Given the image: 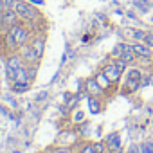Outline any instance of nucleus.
<instances>
[{"label": "nucleus", "instance_id": "obj_22", "mask_svg": "<svg viewBox=\"0 0 153 153\" xmlns=\"http://www.w3.org/2000/svg\"><path fill=\"white\" fill-rule=\"evenodd\" d=\"M36 68H38L36 65H29L27 67V70H29V79L31 81H34V78H36Z\"/></svg>", "mask_w": 153, "mask_h": 153}, {"label": "nucleus", "instance_id": "obj_10", "mask_svg": "<svg viewBox=\"0 0 153 153\" xmlns=\"http://www.w3.org/2000/svg\"><path fill=\"white\" fill-rule=\"evenodd\" d=\"M31 47L38 52V56H42L43 51H45V38H43V36H34V38L31 40Z\"/></svg>", "mask_w": 153, "mask_h": 153}, {"label": "nucleus", "instance_id": "obj_4", "mask_svg": "<svg viewBox=\"0 0 153 153\" xmlns=\"http://www.w3.org/2000/svg\"><path fill=\"white\" fill-rule=\"evenodd\" d=\"M18 51H20V56L24 58V61H25V63H29V65H36V63L40 61V58H42V56H38V52L31 47V43L22 45Z\"/></svg>", "mask_w": 153, "mask_h": 153}, {"label": "nucleus", "instance_id": "obj_12", "mask_svg": "<svg viewBox=\"0 0 153 153\" xmlns=\"http://www.w3.org/2000/svg\"><path fill=\"white\" fill-rule=\"evenodd\" d=\"M119 59H123L124 63H131V61L135 59V52H133V49H131V45H128V43H126V47H124V51H123V54L119 56Z\"/></svg>", "mask_w": 153, "mask_h": 153}, {"label": "nucleus", "instance_id": "obj_11", "mask_svg": "<svg viewBox=\"0 0 153 153\" xmlns=\"http://www.w3.org/2000/svg\"><path fill=\"white\" fill-rule=\"evenodd\" d=\"M87 92H88V96H99V94H103V88L96 79H88L87 81Z\"/></svg>", "mask_w": 153, "mask_h": 153}, {"label": "nucleus", "instance_id": "obj_27", "mask_svg": "<svg viewBox=\"0 0 153 153\" xmlns=\"http://www.w3.org/2000/svg\"><path fill=\"white\" fill-rule=\"evenodd\" d=\"M9 7H7V4H6V0H0V15H2L4 11H7Z\"/></svg>", "mask_w": 153, "mask_h": 153}, {"label": "nucleus", "instance_id": "obj_28", "mask_svg": "<svg viewBox=\"0 0 153 153\" xmlns=\"http://www.w3.org/2000/svg\"><path fill=\"white\" fill-rule=\"evenodd\" d=\"M83 117H85V114L83 112H78V114H76V117H74V121L79 123V121H83Z\"/></svg>", "mask_w": 153, "mask_h": 153}, {"label": "nucleus", "instance_id": "obj_31", "mask_svg": "<svg viewBox=\"0 0 153 153\" xmlns=\"http://www.w3.org/2000/svg\"><path fill=\"white\" fill-rule=\"evenodd\" d=\"M110 153H124V151H123L121 148H117V149H114V151H110Z\"/></svg>", "mask_w": 153, "mask_h": 153}, {"label": "nucleus", "instance_id": "obj_25", "mask_svg": "<svg viewBox=\"0 0 153 153\" xmlns=\"http://www.w3.org/2000/svg\"><path fill=\"white\" fill-rule=\"evenodd\" d=\"M126 153H140V149H139V144H133V142H131Z\"/></svg>", "mask_w": 153, "mask_h": 153}, {"label": "nucleus", "instance_id": "obj_30", "mask_svg": "<svg viewBox=\"0 0 153 153\" xmlns=\"http://www.w3.org/2000/svg\"><path fill=\"white\" fill-rule=\"evenodd\" d=\"M31 4H38V6H43L45 2H43V0H31Z\"/></svg>", "mask_w": 153, "mask_h": 153}, {"label": "nucleus", "instance_id": "obj_6", "mask_svg": "<svg viewBox=\"0 0 153 153\" xmlns=\"http://www.w3.org/2000/svg\"><path fill=\"white\" fill-rule=\"evenodd\" d=\"M103 72L108 76V78L115 83V81H119V78H121V74H123V70H121V67L117 65V61L115 63H108L105 68H103Z\"/></svg>", "mask_w": 153, "mask_h": 153}, {"label": "nucleus", "instance_id": "obj_17", "mask_svg": "<svg viewBox=\"0 0 153 153\" xmlns=\"http://www.w3.org/2000/svg\"><path fill=\"white\" fill-rule=\"evenodd\" d=\"M128 79H131V81H142V74H140V70H139V68L128 70Z\"/></svg>", "mask_w": 153, "mask_h": 153}, {"label": "nucleus", "instance_id": "obj_29", "mask_svg": "<svg viewBox=\"0 0 153 153\" xmlns=\"http://www.w3.org/2000/svg\"><path fill=\"white\" fill-rule=\"evenodd\" d=\"M6 4H7V7H9V9H15V6H16V0H6Z\"/></svg>", "mask_w": 153, "mask_h": 153}, {"label": "nucleus", "instance_id": "obj_33", "mask_svg": "<svg viewBox=\"0 0 153 153\" xmlns=\"http://www.w3.org/2000/svg\"><path fill=\"white\" fill-rule=\"evenodd\" d=\"M140 2H144V4H148V0H140Z\"/></svg>", "mask_w": 153, "mask_h": 153}, {"label": "nucleus", "instance_id": "obj_19", "mask_svg": "<svg viewBox=\"0 0 153 153\" xmlns=\"http://www.w3.org/2000/svg\"><path fill=\"white\" fill-rule=\"evenodd\" d=\"M124 47H126V43H117V45H115V47L112 49V56H114V58H119V56L123 54Z\"/></svg>", "mask_w": 153, "mask_h": 153}, {"label": "nucleus", "instance_id": "obj_21", "mask_svg": "<svg viewBox=\"0 0 153 153\" xmlns=\"http://www.w3.org/2000/svg\"><path fill=\"white\" fill-rule=\"evenodd\" d=\"M79 153H96V149H94V144H90V142H85V144L81 146Z\"/></svg>", "mask_w": 153, "mask_h": 153}, {"label": "nucleus", "instance_id": "obj_5", "mask_svg": "<svg viewBox=\"0 0 153 153\" xmlns=\"http://www.w3.org/2000/svg\"><path fill=\"white\" fill-rule=\"evenodd\" d=\"M18 20H20V16H18V13L15 9H7V11H4L0 15V25H2L6 31H9V27L15 25Z\"/></svg>", "mask_w": 153, "mask_h": 153}, {"label": "nucleus", "instance_id": "obj_18", "mask_svg": "<svg viewBox=\"0 0 153 153\" xmlns=\"http://www.w3.org/2000/svg\"><path fill=\"white\" fill-rule=\"evenodd\" d=\"M139 87H140V81H131V79H128V81H126V88H124V92H135Z\"/></svg>", "mask_w": 153, "mask_h": 153}, {"label": "nucleus", "instance_id": "obj_32", "mask_svg": "<svg viewBox=\"0 0 153 153\" xmlns=\"http://www.w3.org/2000/svg\"><path fill=\"white\" fill-rule=\"evenodd\" d=\"M149 83H151V85H153V74H151V76H149Z\"/></svg>", "mask_w": 153, "mask_h": 153}, {"label": "nucleus", "instance_id": "obj_14", "mask_svg": "<svg viewBox=\"0 0 153 153\" xmlns=\"http://www.w3.org/2000/svg\"><path fill=\"white\" fill-rule=\"evenodd\" d=\"M101 108H103V106H101V101H99L97 97L90 96V97H88V110H90V114H94V115H96V114H99V112H101Z\"/></svg>", "mask_w": 153, "mask_h": 153}, {"label": "nucleus", "instance_id": "obj_26", "mask_svg": "<svg viewBox=\"0 0 153 153\" xmlns=\"http://www.w3.org/2000/svg\"><path fill=\"white\" fill-rule=\"evenodd\" d=\"M52 153H72V149H70V148H67V146H63V148H58V149H54Z\"/></svg>", "mask_w": 153, "mask_h": 153}, {"label": "nucleus", "instance_id": "obj_1", "mask_svg": "<svg viewBox=\"0 0 153 153\" xmlns=\"http://www.w3.org/2000/svg\"><path fill=\"white\" fill-rule=\"evenodd\" d=\"M15 11L18 13L20 20H25V22H27V24H31V25L38 24V20L42 18L40 11H38V9H36L31 2H24V0H16Z\"/></svg>", "mask_w": 153, "mask_h": 153}, {"label": "nucleus", "instance_id": "obj_2", "mask_svg": "<svg viewBox=\"0 0 153 153\" xmlns=\"http://www.w3.org/2000/svg\"><path fill=\"white\" fill-rule=\"evenodd\" d=\"M25 65V61H24V58L20 56V54H13V56H9L7 58V68H6V72H7V78L11 79V81H15V78H16V70L18 68H22Z\"/></svg>", "mask_w": 153, "mask_h": 153}, {"label": "nucleus", "instance_id": "obj_24", "mask_svg": "<svg viewBox=\"0 0 153 153\" xmlns=\"http://www.w3.org/2000/svg\"><path fill=\"white\" fill-rule=\"evenodd\" d=\"M144 42H146V45H148V47H153V33H146Z\"/></svg>", "mask_w": 153, "mask_h": 153}, {"label": "nucleus", "instance_id": "obj_3", "mask_svg": "<svg viewBox=\"0 0 153 153\" xmlns=\"http://www.w3.org/2000/svg\"><path fill=\"white\" fill-rule=\"evenodd\" d=\"M9 31L15 34V38H16V42H18V45H20V47H22V45H25V43H29L31 33H29V29H27L24 24L16 22L15 25H11V27H9Z\"/></svg>", "mask_w": 153, "mask_h": 153}, {"label": "nucleus", "instance_id": "obj_20", "mask_svg": "<svg viewBox=\"0 0 153 153\" xmlns=\"http://www.w3.org/2000/svg\"><path fill=\"white\" fill-rule=\"evenodd\" d=\"M94 149H96V153H106V142H103V140H97V142H94Z\"/></svg>", "mask_w": 153, "mask_h": 153}, {"label": "nucleus", "instance_id": "obj_13", "mask_svg": "<svg viewBox=\"0 0 153 153\" xmlns=\"http://www.w3.org/2000/svg\"><path fill=\"white\" fill-rule=\"evenodd\" d=\"M96 81H97V83L101 85V88H103V90H106V88H110V85L114 83V81H112V79L108 78V76H106L105 72H99V74L96 76Z\"/></svg>", "mask_w": 153, "mask_h": 153}, {"label": "nucleus", "instance_id": "obj_9", "mask_svg": "<svg viewBox=\"0 0 153 153\" xmlns=\"http://www.w3.org/2000/svg\"><path fill=\"white\" fill-rule=\"evenodd\" d=\"M4 43H6V47H7L9 51H18V49H20V45H18V42H16V38H15V34H13L11 31H6V34H4Z\"/></svg>", "mask_w": 153, "mask_h": 153}, {"label": "nucleus", "instance_id": "obj_15", "mask_svg": "<svg viewBox=\"0 0 153 153\" xmlns=\"http://www.w3.org/2000/svg\"><path fill=\"white\" fill-rule=\"evenodd\" d=\"M128 34H130V38L139 40V42H144V38H146V31H142V29H131V31H128Z\"/></svg>", "mask_w": 153, "mask_h": 153}, {"label": "nucleus", "instance_id": "obj_8", "mask_svg": "<svg viewBox=\"0 0 153 153\" xmlns=\"http://www.w3.org/2000/svg\"><path fill=\"white\" fill-rule=\"evenodd\" d=\"M105 142H106L108 151H114V149L121 148V135H119L117 131H114V133H110V135L105 139Z\"/></svg>", "mask_w": 153, "mask_h": 153}, {"label": "nucleus", "instance_id": "obj_7", "mask_svg": "<svg viewBox=\"0 0 153 153\" xmlns=\"http://www.w3.org/2000/svg\"><path fill=\"white\" fill-rule=\"evenodd\" d=\"M131 49H133L135 56H139V58H146V59L151 58V47H148L144 43H133Z\"/></svg>", "mask_w": 153, "mask_h": 153}, {"label": "nucleus", "instance_id": "obj_23", "mask_svg": "<svg viewBox=\"0 0 153 153\" xmlns=\"http://www.w3.org/2000/svg\"><path fill=\"white\" fill-rule=\"evenodd\" d=\"M133 6L135 7H139V11H142V13H146L148 9H146V6H144V2H140V0H133Z\"/></svg>", "mask_w": 153, "mask_h": 153}, {"label": "nucleus", "instance_id": "obj_16", "mask_svg": "<svg viewBox=\"0 0 153 153\" xmlns=\"http://www.w3.org/2000/svg\"><path fill=\"white\" fill-rule=\"evenodd\" d=\"M31 88V81H25V83H20V81H15L13 83V90L15 92H25V90H29Z\"/></svg>", "mask_w": 153, "mask_h": 153}]
</instances>
